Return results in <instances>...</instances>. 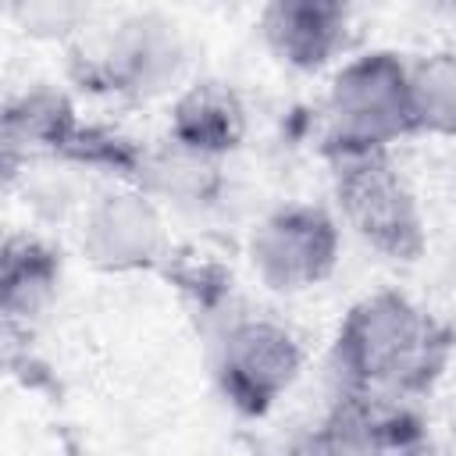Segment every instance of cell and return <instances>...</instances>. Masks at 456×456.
Instances as JSON below:
<instances>
[{"label": "cell", "instance_id": "cell-1", "mask_svg": "<svg viewBox=\"0 0 456 456\" xmlns=\"http://www.w3.org/2000/svg\"><path fill=\"white\" fill-rule=\"evenodd\" d=\"M452 331L395 289L349 306L335 335V367L349 392L420 395L445 370Z\"/></svg>", "mask_w": 456, "mask_h": 456}, {"label": "cell", "instance_id": "cell-2", "mask_svg": "<svg viewBox=\"0 0 456 456\" xmlns=\"http://www.w3.org/2000/svg\"><path fill=\"white\" fill-rule=\"evenodd\" d=\"M413 132L410 64L399 53L370 50L335 71L324 103V150L331 160L385 153Z\"/></svg>", "mask_w": 456, "mask_h": 456}, {"label": "cell", "instance_id": "cell-3", "mask_svg": "<svg viewBox=\"0 0 456 456\" xmlns=\"http://www.w3.org/2000/svg\"><path fill=\"white\" fill-rule=\"evenodd\" d=\"M182 64V43L171 21L132 14L71 46L68 71L89 93L150 96L160 93Z\"/></svg>", "mask_w": 456, "mask_h": 456}, {"label": "cell", "instance_id": "cell-4", "mask_svg": "<svg viewBox=\"0 0 456 456\" xmlns=\"http://www.w3.org/2000/svg\"><path fill=\"white\" fill-rule=\"evenodd\" d=\"M335 164V200L342 221L381 256L417 260L428 246L424 214L388 153L342 157Z\"/></svg>", "mask_w": 456, "mask_h": 456}, {"label": "cell", "instance_id": "cell-5", "mask_svg": "<svg viewBox=\"0 0 456 456\" xmlns=\"http://www.w3.org/2000/svg\"><path fill=\"white\" fill-rule=\"evenodd\" d=\"M299 367L303 346L271 317H242L228 324L214 360L221 395L242 417H264L296 385Z\"/></svg>", "mask_w": 456, "mask_h": 456}, {"label": "cell", "instance_id": "cell-6", "mask_svg": "<svg viewBox=\"0 0 456 456\" xmlns=\"http://www.w3.org/2000/svg\"><path fill=\"white\" fill-rule=\"evenodd\" d=\"M338 221L317 203H281L249 235V264L271 292H303L338 264Z\"/></svg>", "mask_w": 456, "mask_h": 456}, {"label": "cell", "instance_id": "cell-7", "mask_svg": "<svg viewBox=\"0 0 456 456\" xmlns=\"http://www.w3.org/2000/svg\"><path fill=\"white\" fill-rule=\"evenodd\" d=\"M82 253L96 271L132 274L160 267L171 253L157 203L146 189H110L82 217Z\"/></svg>", "mask_w": 456, "mask_h": 456}, {"label": "cell", "instance_id": "cell-8", "mask_svg": "<svg viewBox=\"0 0 456 456\" xmlns=\"http://www.w3.org/2000/svg\"><path fill=\"white\" fill-rule=\"evenodd\" d=\"M260 36L281 64L321 71L349 46V7L335 0H274L260 11Z\"/></svg>", "mask_w": 456, "mask_h": 456}, {"label": "cell", "instance_id": "cell-9", "mask_svg": "<svg viewBox=\"0 0 456 456\" xmlns=\"http://www.w3.org/2000/svg\"><path fill=\"white\" fill-rule=\"evenodd\" d=\"M242 135H246V103L228 82L200 78L175 96L167 118L171 146L203 160H217L232 153L242 142Z\"/></svg>", "mask_w": 456, "mask_h": 456}, {"label": "cell", "instance_id": "cell-10", "mask_svg": "<svg viewBox=\"0 0 456 456\" xmlns=\"http://www.w3.org/2000/svg\"><path fill=\"white\" fill-rule=\"evenodd\" d=\"M82 132V121L71 107V100L53 86H32L7 100L4 107V167L7 175L32 157H64L71 153L75 139Z\"/></svg>", "mask_w": 456, "mask_h": 456}, {"label": "cell", "instance_id": "cell-11", "mask_svg": "<svg viewBox=\"0 0 456 456\" xmlns=\"http://www.w3.org/2000/svg\"><path fill=\"white\" fill-rule=\"evenodd\" d=\"M57 285H61V253L50 242H43L39 235H28V232H14L4 239L0 310L11 328L39 317L53 303Z\"/></svg>", "mask_w": 456, "mask_h": 456}, {"label": "cell", "instance_id": "cell-12", "mask_svg": "<svg viewBox=\"0 0 456 456\" xmlns=\"http://www.w3.org/2000/svg\"><path fill=\"white\" fill-rule=\"evenodd\" d=\"M413 128L456 135V53H431L410 64Z\"/></svg>", "mask_w": 456, "mask_h": 456}, {"label": "cell", "instance_id": "cell-13", "mask_svg": "<svg viewBox=\"0 0 456 456\" xmlns=\"http://www.w3.org/2000/svg\"><path fill=\"white\" fill-rule=\"evenodd\" d=\"M11 18L32 32V36H68L78 32L86 21V11L75 4H53V0H32V4H14Z\"/></svg>", "mask_w": 456, "mask_h": 456}]
</instances>
